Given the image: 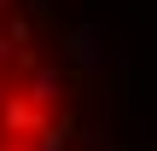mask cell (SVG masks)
Instances as JSON below:
<instances>
[{"mask_svg":"<svg viewBox=\"0 0 157 151\" xmlns=\"http://www.w3.org/2000/svg\"><path fill=\"white\" fill-rule=\"evenodd\" d=\"M70 105L64 58L29 29L23 0H0V151H64Z\"/></svg>","mask_w":157,"mask_h":151,"instance_id":"cell-1","label":"cell"}]
</instances>
